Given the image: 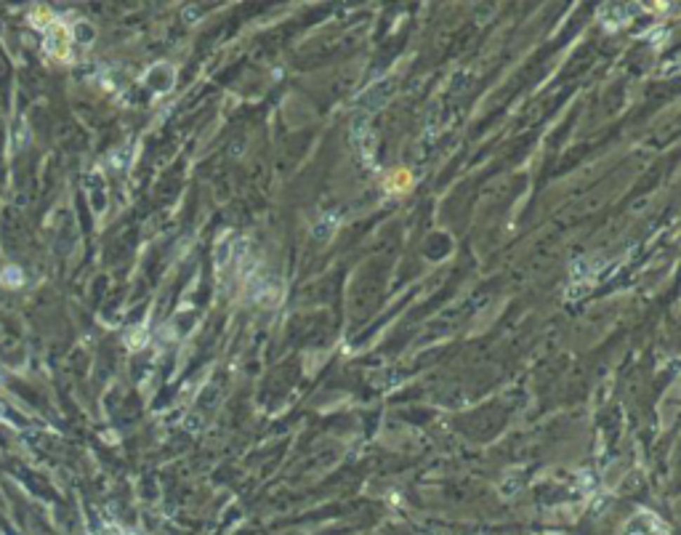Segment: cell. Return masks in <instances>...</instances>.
<instances>
[{
  "label": "cell",
  "mask_w": 681,
  "mask_h": 535,
  "mask_svg": "<svg viewBox=\"0 0 681 535\" xmlns=\"http://www.w3.org/2000/svg\"><path fill=\"white\" fill-rule=\"evenodd\" d=\"M46 53L51 56H67V29L59 25H51L48 38H46Z\"/></svg>",
  "instance_id": "6da1fadb"
},
{
  "label": "cell",
  "mask_w": 681,
  "mask_h": 535,
  "mask_svg": "<svg viewBox=\"0 0 681 535\" xmlns=\"http://www.w3.org/2000/svg\"><path fill=\"white\" fill-rule=\"evenodd\" d=\"M626 535H666V533H663V524L657 522L655 517L649 520V527H644V514H642V517H636V520L628 524Z\"/></svg>",
  "instance_id": "7a4b0ae2"
},
{
  "label": "cell",
  "mask_w": 681,
  "mask_h": 535,
  "mask_svg": "<svg viewBox=\"0 0 681 535\" xmlns=\"http://www.w3.org/2000/svg\"><path fill=\"white\" fill-rule=\"evenodd\" d=\"M27 139H29V133H27V123H25V120H19V123H16V133H13V152H19V150L27 144Z\"/></svg>",
  "instance_id": "277c9868"
},
{
  "label": "cell",
  "mask_w": 681,
  "mask_h": 535,
  "mask_svg": "<svg viewBox=\"0 0 681 535\" xmlns=\"http://www.w3.org/2000/svg\"><path fill=\"white\" fill-rule=\"evenodd\" d=\"M0 282H3L6 288H19V285L25 282V275H22V269L19 267H6L3 272H0Z\"/></svg>",
  "instance_id": "3957f363"
},
{
  "label": "cell",
  "mask_w": 681,
  "mask_h": 535,
  "mask_svg": "<svg viewBox=\"0 0 681 535\" xmlns=\"http://www.w3.org/2000/svg\"><path fill=\"white\" fill-rule=\"evenodd\" d=\"M77 29H80V38H77V40H80L83 46H88V43H91V35H93V29H91L88 25H77Z\"/></svg>",
  "instance_id": "5b68a950"
}]
</instances>
